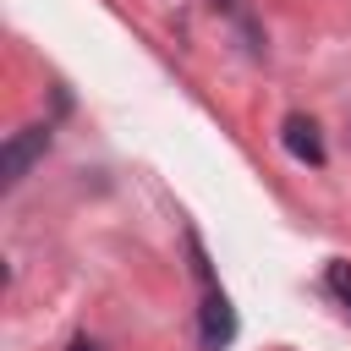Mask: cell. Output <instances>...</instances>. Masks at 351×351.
Instances as JSON below:
<instances>
[{
    "label": "cell",
    "mask_w": 351,
    "mask_h": 351,
    "mask_svg": "<svg viewBox=\"0 0 351 351\" xmlns=\"http://www.w3.org/2000/svg\"><path fill=\"white\" fill-rule=\"evenodd\" d=\"M44 143H49V132H44V126H27V132H16V137L5 143V159H0V165H5V181H11V186L27 176V165L44 154Z\"/></svg>",
    "instance_id": "6da1fadb"
},
{
    "label": "cell",
    "mask_w": 351,
    "mask_h": 351,
    "mask_svg": "<svg viewBox=\"0 0 351 351\" xmlns=\"http://www.w3.org/2000/svg\"><path fill=\"white\" fill-rule=\"evenodd\" d=\"M230 335H236L230 302H225V296H208V302H203V346L219 351V346H230Z\"/></svg>",
    "instance_id": "7a4b0ae2"
},
{
    "label": "cell",
    "mask_w": 351,
    "mask_h": 351,
    "mask_svg": "<svg viewBox=\"0 0 351 351\" xmlns=\"http://www.w3.org/2000/svg\"><path fill=\"white\" fill-rule=\"evenodd\" d=\"M285 148H291L296 159H307V165H324V137H318V126H313L307 115H291V121H285Z\"/></svg>",
    "instance_id": "3957f363"
},
{
    "label": "cell",
    "mask_w": 351,
    "mask_h": 351,
    "mask_svg": "<svg viewBox=\"0 0 351 351\" xmlns=\"http://www.w3.org/2000/svg\"><path fill=\"white\" fill-rule=\"evenodd\" d=\"M324 280H329V291L351 307V263H329V274H324Z\"/></svg>",
    "instance_id": "277c9868"
},
{
    "label": "cell",
    "mask_w": 351,
    "mask_h": 351,
    "mask_svg": "<svg viewBox=\"0 0 351 351\" xmlns=\"http://www.w3.org/2000/svg\"><path fill=\"white\" fill-rule=\"evenodd\" d=\"M71 351H99V346L93 340H71Z\"/></svg>",
    "instance_id": "5b68a950"
}]
</instances>
